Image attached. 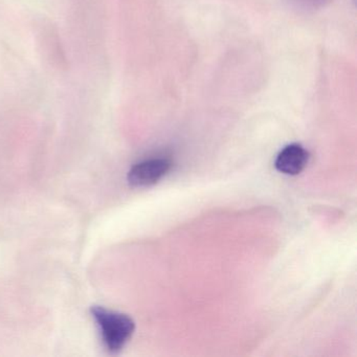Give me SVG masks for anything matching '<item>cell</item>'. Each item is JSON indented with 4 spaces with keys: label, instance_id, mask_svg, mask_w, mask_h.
I'll list each match as a JSON object with an SVG mask.
<instances>
[{
    "label": "cell",
    "instance_id": "3",
    "mask_svg": "<svg viewBox=\"0 0 357 357\" xmlns=\"http://www.w3.org/2000/svg\"><path fill=\"white\" fill-rule=\"evenodd\" d=\"M308 162L309 152L300 144H291L278 154L275 166L284 174L298 175L306 168Z\"/></svg>",
    "mask_w": 357,
    "mask_h": 357
},
{
    "label": "cell",
    "instance_id": "2",
    "mask_svg": "<svg viewBox=\"0 0 357 357\" xmlns=\"http://www.w3.org/2000/svg\"><path fill=\"white\" fill-rule=\"evenodd\" d=\"M172 168V162L166 158H153L135 165L129 171L128 183L132 187L144 188L158 183Z\"/></svg>",
    "mask_w": 357,
    "mask_h": 357
},
{
    "label": "cell",
    "instance_id": "1",
    "mask_svg": "<svg viewBox=\"0 0 357 357\" xmlns=\"http://www.w3.org/2000/svg\"><path fill=\"white\" fill-rule=\"evenodd\" d=\"M91 315L97 321L102 340L110 352H119L124 348L135 333V324L129 315L108 310L101 306H93Z\"/></svg>",
    "mask_w": 357,
    "mask_h": 357
},
{
    "label": "cell",
    "instance_id": "4",
    "mask_svg": "<svg viewBox=\"0 0 357 357\" xmlns=\"http://www.w3.org/2000/svg\"><path fill=\"white\" fill-rule=\"evenodd\" d=\"M286 5L300 13H313L327 7L332 0H284Z\"/></svg>",
    "mask_w": 357,
    "mask_h": 357
}]
</instances>
